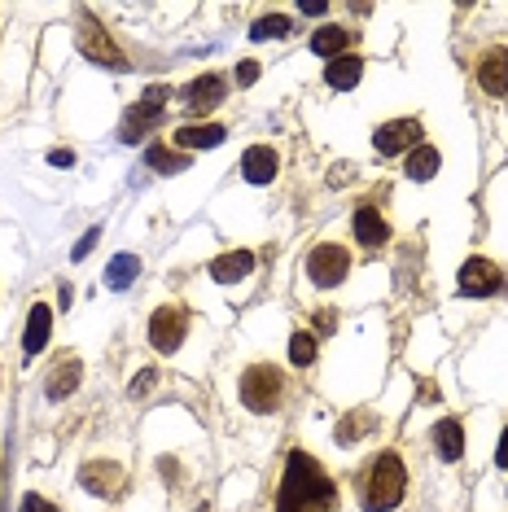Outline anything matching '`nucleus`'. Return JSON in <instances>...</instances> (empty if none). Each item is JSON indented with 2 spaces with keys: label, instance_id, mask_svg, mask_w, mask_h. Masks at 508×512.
<instances>
[{
  "label": "nucleus",
  "instance_id": "20e7f679",
  "mask_svg": "<svg viewBox=\"0 0 508 512\" xmlns=\"http://www.w3.org/2000/svg\"><path fill=\"white\" fill-rule=\"evenodd\" d=\"M303 267H307V281L311 285L333 289V285H342L346 276H351V250L338 246V241H320V246H311Z\"/></svg>",
  "mask_w": 508,
  "mask_h": 512
},
{
  "label": "nucleus",
  "instance_id": "c85d7f7f",
  "mask_svg": "<svg viewBox=\"0 0 508 512\" xmlns=\"http://www.w3.org/2000/svg\"><path fill=\"white\" fill-rule=\"evenodd\" d=\"M154 381H158V372H154V368H141V372H136V381H132V394L141 399V394H145L149 386H154Z\"/></svg>",
  "mask_w": 508,
  "mask_h": 512
},
{
  "label": "nucleus",
  "instance_id": "f3484780",
  "mask_svg": "<svg viewBox=\"0 0 508 512\" xmlns=\"http://www.w3.org/2000/svg\"><path fill=\"white\" fill-rule=\"evenodd\" d=\"M254 272V250H233V254H219V259L211 263V276L224 285L233 281H246V276Z\"/></svg>",
  "mask_w": 508,
  "mask_h": 512
},
{
  "label": "nucleus",
  "instance_id": "cd10ccee",
  "mask_svg": "<svg viewBox=\"0 0 508 512\" xmlns=\"http://www.w3.org/2000/svg\"><path fill=\"white\" fill-rule=\"evenodd\" d=\"M333 329H338V311H333V307H320V311H316V333H333Z\"/></svg>",
  "mask_w": 508,
  "mask_h": 512
},
{
  "label": "nucleus",
  "instance_id": "f257e3e1",
  "mask_svg": "<svg viewBox=\"0 0 508 512\" xmlns=\"http://www.w3.org/2000/svg\"><path fill=\"white\" fill-rule=\"evenodd\" d=\"M338 508V486L307 451H290L281 469V491H276V512H333Z\"/></svg>",
  "mask_w": 508,
  "mask_h": 512
},
{
  "label": "nucleus",
  "instance_id": "5701e85b",
  "mask_svg": "<svg viewBox=\"0 0 508 512\" xmlns=\"http://www.w3.org/2000/svg\"><path fill=\"white\" fill-rule=\"evenodd\" d=\"M373 425H377V416H373V412H351V416H342V425H338V442H342V447H351L355 438L373 434Z\"/></svg>",
  "mask_w": 508,
  "mask_h": 512
},
{
  "label": "nucleus",
  "instance_id": "7c9ffc66",
  "mask_svg": "<svg viewBox=\"0 0 508 512\" xmlns=\"http://www.w3.org/2000/svg\"><path fill=\"white\" fill-rule=\"evenodd\" d=\"M495 464L508 469V429H504V438H500V451H495Z\"/></svg>",
  "mask_w": 508,
  "mask_h": 512
},
{
  "label": "nucleus",
  "instance_id": "bb28decb",
  "mask_svg": "<svg viewBox=\"0 0 508 512\" xmlns=\"http://www.w3.org/2000/svg\"><path fill=\"white\" fill-rule=\"evenodd\" d=\"M18 512H62L53 504V499H44V495H22V508Z\"/></svg>",
  "mask_w": 508,
  "mask_h": 512
},
{
  "label": "nucleus",
  "instance_id": "ddd939ff",
  "mask_svg": "<svg viewBox=\"0 0 508 512\" xmlns=\"http://www.w3.org/2000/svg\"><path fill=\"white\" fill-rule=\"evenodd\" d=\"M276 171H281V158H276L272 145H250L246 154H241V176L250 184H272Z\"/></svg>",
  "mask_w": 508,
  "mask_h": 512
},
{
  "label": "nucleus",
  "instance_id": "4468645a",
  "mask_svg": "<svg viewBox=\"0 0 508 512\" xmlns=\"http://www.w3.org/2000/svg\"><path fill=\"white\" fill-rule=\"evenodd\" d=\"M224 123H184L171 141H176L180 154H189V149H215V145H224Z\"/></svg>",
  "mask_w": 508,
  "mask_h": 512
},
{
  "label": "nucleus",
  "instance_id": "aec40b11",
  "mask_svg": "<svg viewBox=\"0 0 508 512\" xmlns=\"http://www.w3.org/2000/svg\"><path fill=\"white\" fill-rule=\"evenodd\" d=\"M145 162L154 171H163V176H180V171H189V154H180V149H167V145H149Z\"/></svg>",
  "mask_w": 508,
  "mask_h": 512
},
{
  "label": "nucleus",
  "instance_id": "9b49d317",
  "mask_svg": "<svg viewBox=\"0 0 508 512\" xmlns=\"http://www.w3.org/2000/svg\"><path fill=\"white\" fill-rule=\"evenodd\" d=\"M351 232H355V241H360V246H368V250H377V246H386V241H390V224L381 219L377 206H355Z\"/></svg>",
  "mask_w": 508,
  "mask_h": 512
},
{
  "label": "nucleus",
  "instance_id": "b1692460",
  "mask_svg": "<svg viewBox=\"0 0 508 512\" xmlns=\"http://www.w3.org/2000/svg\"><path fill=\"white\" fill-rule=\"evenodd\" d=\"M290 364H298V368L316 364V333H307V329L290 333Z\"/></svg>",
  "mask_w": 508,
  "mask_h": 512
},
{
  "label": "nucleus",
  "instance_id": "6ab92c4d",
  "mask_svg": "<svg viewBox=\"0 0 508 512\" xmlns=\"http://www.w3.org/2000/svg\"><path fill=\"white\" fill-rule=\"evenodd\" d=\"M351 44V31L338 27V22H329V27H316V36H311V49L320 57H342V49Z\"/></svg>",
  "mask_w": 508,
  "mask_h": 512
},
{
  "label": "nucleus",
  "instance_id": "2f4dec72",
  "mask_svg": "<svg viewBox=\"0 0 508 512\" xmlns=\"http://www.w3.org/2000/svg\"><path fill=\"white\" fill-rule=\"evenodd\" d=\"M92 241H97V228H92V232H88V237H84V241H79V246H75V259H84V254L92 250Z\"/></svg>",
  "mask_w": 508,
  "mask_h": 512
},
{
  "label": "nucleus",
  "instance_id": "4be33fe9",
  "mask_svg": "<svg viewBox=\"0 0 508 512\" xmlns=\"http://www.w3.org/2000/svg\"><path fill=\"white\" fill-rule=\"evenodd\" d=\"M438 162H443V158H438L434 145H417L408 154V162H403V171H408V180H430L438 171Z\"/></svg>",
  "mask_w": 508,
  "mask_h": 512
},
{
  "label": "nucleus",
  "instance_id": "473e14b6",
  "mask_svg": "<svg viewBox=\"0 0 508 512\" xmlns=\"http://www.w3.org/2000/svg\"><path fill=\"white\" fill-rule=\"evenodd\" d=\"M71 162H75L71 149H57V154H53V167H71Z\"/></svg>",
  "mask_w": 508,
  "mask_h": 512
},
{
  "label": "nucleus",
  "instance_id": "f03ea898",
  "mask_svg": "<svg viewBox=\"0 0 508 512\" xmlns=\"http://www.w3.org/2000/svg\"><path fill=\"white\" fill-rule=\"evenodd\" d=\"M403 495H408V464H403L399 451H381L364 473L360 504L364 512H395L403 504Z\"/></svg>",
  "mask_w": 508,
  "mask_h": 512
},
{
  "label": "nucleus",
  "instance_id": "412c9836",
  "mask_svg": "<svg viewBox=\"0 0 508 512\" xmlns=\"http://www.w3.org/2000/svg\"><path fill=\"white\" fill-rule=\"evenodd\" d=\"M79 381H84V364H79V359H66V364L49 377V399H66L71 390H79Z\"/></svg>",
  "mask_w": 508,
  "mask_h": 512
},
{
  "label": "nucleus",
  "instance_id": "39448f33",
  "mask_svg": "<svg viewBox=\"0 0 508 512\" xmlns=\"http://www.w3.org/2000/svg\"><path fill=\"white\" fill-rule=\"evenodd\" d=\"M79 53L92 57L97 66H110V71H127L123 49L110 40V31H106V27H97V22H92V14L79 18Z\"/></svg>",
  "mask_w": 508,
  "mask_h": 512
},
{
  "label": "nucleus",
  "instance_id": "dca6fc26",
  "mask_svg": "<svg viewBox=\"0 0 508 512\" xmlns=\"http://www.w3.org/2000/svg\"><path fill=\"white\" fill-rule=\"evenodd\" d=\"M364 79V62L355 53H342V57H333V62L325 66V84L333 92H346V88H355Z\"/></svg>",
  "mask_w": 508,
  "mask_h": 512
},
{
  "label": "nucleus",
  "instance_id": "f8f14e48",
  "mask_svg": "<svg viewBox=\"0 0 508 512\" xmlns=\"http://www.w3.org/2000/svg\"><path fill=\"white\" fill-rule=\"evenodd\" d=\"M79 486H88L92 495H119L123 491V469L114 460H92L79 469Z\"/></svg>",
  "mask_w": 508,
  "mask_h": 512
},
{
  "label": "nucleus",
  "instance_id": "1a4fd4ad",
  "mask_svg": "<svg viewBox=\"0 0 508 512\" xmlns=\"http://www.w3.org/2000/svg\"><path fill=\"white\" fill-rule=\"evenodd\" d=\"M421 136H425L421 119H390V123H381L377 132H373V145H377V154L395 158V154H408V149H417Z\"/></svg>",
  "mask_w": 508,
  "mask_h": 512
},
{
  "label": "nucleus",
  "instance_id": "7ed1b4c3",
  "mask_svg": "<svg viewBox=\"0 0 508 512\" xmlns=\"http://www.w3.org/2000/svg\"><path fill=\"white\" fill-rule=\"evenodd\" d=\"M237 394H241V403H246V412L272 416V412H281V407H285L290 377H285L281 364H268V359H259V364H250L237 377Z\"/></svg>",
  "mask_w": 508,
  "mask_h": 512
},
{
  "label": "nucleus",
  "instance_id": "9d476101",
  "mask_svg": "<svg viewBox=\"0 0 508 512\" xmlns=\"http://www.w3.org/2000/svg\"><path fill=\"white\" fill-rule=\"evenodd\" d=\"M224 92H228V84H224V75H198L189 88H184V106H189V114H211V110H219V101H224Z\"/></svg>",
  "mask_w": 508,
  "mask_h": 512
},
{
  "label": "nucleus",
  "instance_id": "0eeeda50",
  "mask_svg": "<svg viewBox=\"0 0 508 512\" xmlns=\"http://www.w3.org/2000/svg\"><path fill=\"white\" fill-rule=\"evenodd\" d=\"M460 294L465 298H491V294H500V289L508 285V272L500 263H491V259H469L465 267H460Z\"/></svg>",
  "mask_w": 508,
  "mask_h": 512
},
{
  "label": "nucleus",
  "instance_id": "2eb2a0df",
  "mask_svg": "<svg viewBox=\"0 0 508 512\" xmlns=\"http://www.w3.org/2000/svg\"><path fill=\"white\" fill-rule=\"evenodd\" d=\"M49 333H53V307L49 302H36V307H31V320H27V337H22V355L36 359L44 346H49Z\"/></svg>",
  "mask_w": 508,
  "mask_h": 512
},
{
  "label": "nucleus",
  "instance_id": "393cba45",
  "mask_svg": "<svg viewBox=\"0 0 508 512\" xmlns=\"http://www.w3.org/2000/svg\"><path fill=\"white\" fill-rule=\"evenodd\" d=\"M285 31H290V18H285V14H268V18L254 22L250 36H254V40H281Z\"/></svg>",
  "mask_w": 508,
  "mask_h": 512
},
{
  "label": "nucleus",
  "instance_id": "a211bd4d",
  "mask_svg": "<svg viewBox=\"0 0 508 512\" xmlns=\"http://www.w3.org/2000/svg\"><path fill=\"white\" fill-rule=\"evenodd\" d=\"M434 447L443 460H460L465 456V425L456 421V416H447V421L434 425Z\"/></svg>",
  "mask_w": 508,
  "mask_h": 512
},
{
  "label": "nucleus",
  "instance_id": "6e6552de",
  "mask_svg": "<svg viewBox=\"0 0 508 512\" xmlns=\"http://www.w3.org/2000/svg\"><path fill=\"white\" fill-rule=\"evenodd\" d=\"M473 79H478V88L487 92V97L500 101L508 92V44H491V49H482L478 62H473Z\"/></svg>",
  "mask_w": 508,
  "mask_h": 512
},
{
  "label": "nucleus",
  "instance_id": "423d86ee",
  "mask_svg": "<svg viewBox=\"0 0 508 512\" xmlns=\"http://www.w3.org/2000/svg\"><path fill=\"white\" fill-rule=\"evenodd\" d=\"M184 333H189V311L176 307V302H167V307H158L154 316H149V346L154 351H180V342H184Z\"/></svg>",
  "mask_w": 508,
  "mask_h": 512
},
{
  "label": "nucleus",
  "instance_id": "a878e982",
  "mask_svg": "<svg viewBox=\"0 0 508 512\" xmlns=\"http://www.w3.org/2000/svg\"><path fill=\"white\" fill-rule=\"evenodd\" d=\"M132 276H136V259H132V254H119V259L106 267V281L114 289H127V285H132Z\"/></svg>",
  "mask_w": 508,
  "mask_h": 512
},
{
  "label": "nucleus",
  "instance_id": "c756f323",
  "mask_svg": "<svg viewBox=\"0 0 508 512\" xmlns=\"http://www.w3.org/2000/svg\"><path fill=\"white\" fill-rule=\"evenodd\" d=\"M259 79V62H237V84H254Z\"/></svg>",
  "mask_w": 508,
  "mask_h": 512
}]
</instances>
